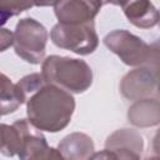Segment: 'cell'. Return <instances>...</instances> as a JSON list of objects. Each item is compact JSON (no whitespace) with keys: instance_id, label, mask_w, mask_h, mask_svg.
Wrapping results in <instances>:
<instances>
[{"instance_id":"obj_1","label":"cell","mask_w":160,"mask_h":160,"mask_svg":"<svg viewBox=\"0 0 160 160\" xmlns=\"http://www.w3.org/2000/svg\"><path fill=\"white\" fill-rule=\"evenodd\" d=\"M75 99L65 89L45 82L26 100L28 119L41 131L59 132L71 121Z\"/></svg>"},{"instance_id":"obj_2","label":"cell","mask_w":160,"mask_h":160,"mask_svg":"<svg viewBox=\"0 0 160 160\" xmlns=\"http://www.w3.org/2000/svg\"><path fill=\"white\" fill-rule=\"evenodd\" d=\"M46 82L58 85L72 94L85 92L92 84V70L81 59L50 55L41 65Z\"/></svg>"},{"instance_id":"obj_3","label":"cell","mask_w":160,"mask_h":160,"mask_svg":"<svg viewBox=\"0 0 160 160\" xmlns=\"http://www.w3.org/2000/svg\"><path fill=\"white\" fill-rule=\"evenodd\" d=\"M48 42V30L32 18L20 19L14 31V49L18 56L29 64L44 61Z\"/></svg>"},{"instance_id":"obj_4","label":"cell","mask_w":160,"mask_h":160,"mask_svg":"<svg viewBox=\"0 0 160 160\" xmlns=\"http://www.w3.org/2000/svg\"><path fill=\"white\" fill-rule=\"evenodd\" d=\"M54 45L60 49L72 51L78 55L92 54L99 45V36L94 21L84 24H62L54 25L50 32Z\"/></svg>"},{"instance_id":"obj_5","label":"cell","mask_w":160,"mask_h":160,"mask_svg":"<svg viewBox=\"0 0 160 160\" xmlns=\"http://www.w3.org/2000/svg\"><path fill=\"white\" fill-rule=\"evenodd\" d=\"M104 44L111 52L118 55L125 65L129 66L144 65L150 52V45L124 29H116L109 32L104 38Z\"/></svg>"},{"instance_id":"obj_6","label":"cell","mask_w":160,"mask_h":160,"mask_svg":"<svg viewBox=\"0 0 160 160\" xmlns=\"http://www.w3.org/2000/svg\"><path fill=\"white\" fill-rule=\"evenodd\" d=\"M19 131V152L18 156L22 160L26 159H64L58 149L50 148L46 142V138L41 130L30 122L28 119H20L12 122Z\"/></svg>"},{"instance_id":"obj_7","label":"cell","mask_w":160,"mask_h":160,"mask_svg":"<svg viewBox=\"0 0 160 160\" xmlns=\"http://www.w3.org/2000/svg\"><path fill=\"white\" fill-rule=\"evenodd\" d=\"M120 92L128 100H139L156 94V79L146 65L129 71L120 81Z\"/></svg>"},{"instance_id":"obj_8","label":"cell","mask_w":160,"mask_h":160,"mask_svg":"<svg viewBox=\"0 0 160 160\" xmlns=\"http://www.w3.org/2000/svg\"><path fill=\"white\" fill-rule=\"evenodd\" d=\"M105 150L114 159H140L144 150V139L134 129H119L108 136Z\"/></svg>"},{"instance_id":"obj_9","label":"cell","mask_w":160,"mask_h":160,"mask_svg":"<svg viewBox=\"0 0 160 160\" xmlns=\"http://www.w3.org/2000/svg\"><path fill=\"white\" fill-rule=\"evenodd\" d=\"M101 6V0H60L54 11L59 22L84 24L94 21Z\"/></svg>"},{"instance_id":"obj_10","label":"cell","mask_w":160,"mask_h":160,"mask_svg":"<svg viewBox=\"0 0 160 160\" xmlns=\"http://www.w3.org/2000/svg\"><path fill=\"white\" fill-rule=\"evenodd\" d=\"M128 120L138 128H150L160 124V99L145 98L135 100L128 109Z\"/></svg>"},{"instance_id":"obj_11","label":"cell","mask_w":160,"mask_h":160,"mask_svg":"<svg viewBox=\"0 0 160 160\" xmlns=\"http://www.w3.org/2000/svg\"><path fill=\"white\" fill-rule=\"evenodd\" d=\"M126 19L136 28H154L160 19V12L150 0H128L121 6Z\"/></svg>"},{"instance_id":"obj_12","label":"cell","mask_w":160,"mask_h":160,"mask_svg":"<svg viewBox=\"0 0 160 160\" xmlns=\"http://www.w3.org/2000/svg\"><path fill=\"white\" fill-rule=\"evenodd\" d=\"M58 150L64 159L85 160L91 159L95 154L92 139L84 132H71L62 138L58 145Z\"/></svg>"},{"instance_id":"obj_13","label":"cell","mask_w":160,"mask_h":160,"mask_svg":"<svg viewBox=\"0 0 160 160\" xmlns=\"http://www.w3.org/2000/svg\"><path fill=\"white\" fill-rule=\"evenodd\" d=\"M26 100L28 95L21 86L18 82L12 84L5 74H1V115L14 112Z\"/></svg>"},{"instance_id":"obj_14","label":"cell","mask_w":160,"mask_h":160,"mask_svg":"<svg viewBox=\"0 0 160 160\" xmlns=\"http://www.w3.org/2000/svg\"><path fill=\"white\" fill-rule=\"evenodd\" d=\"M19 131L14 124L1 125V154L5 156H14L19 152Z\"/></svg>"},{"instance_id":"obj_15","label":"cell","mask_w":160,"mask_h":160,"mask_svg":"<svg viewBox=\"0 0 160 160\" xmlns=\"http://www.w3.org/2000/svg\"><path fill=\"white\" fill-rule=\"evenodd\" d=\"M34 5V0H0V14H1V24H5L8 19L21 14L25 10L31 9Z\"/></svg>"},{"instance_id":"obj_16","label":"cell","mask_w":160,"mask_h":160,"mask_svg":"<svg viewBox=\"0 0 160 160\" xmlns=\"http://www.w3.org/2000/svg\"><path fill=\"white\" fill-rule=\"evenodd\" d=\"M146 65L156 79V94L160 98V38L156 39L154 42L150 44V52L146 62Z\"/></svg>"},{"instance_id":"obj_17","label":"cell","mask_w":160,"mask_h":160,"mask_svg":"<svg viewBox=\"0 0 160 160\" xmlns=\"http://www.w3.org/2000/svg\"><path fill=\"white\" fill-rule=\"evenodd\" d=\"M11 45H14V32H10L8 29H2L1 30V51H5Z\"/></svg>"},{"instance_id":"obj_18","label":"cell","mask_w":160,"mask_h":160,"mask_svg":"<svg viewBox=\"0 0 160 160\" xmlns=\"http://www.w3.org/2000/svg\"><path fill=\"white\" fill-rule=\"evenodd\" d=\"M152 151H154V156L160 158V128L156 130L152 138Z\"/></svg>"},{"instance_id":"obj_19","label":"cell","mask_w":160,"mask_h":160,"mask_svg":"<svg viewBox=\"0 0 160 160\" xmlns=\"http://www.w3.org/2000/svg\"><path fill=\"white\" fill-rule=\"evenodd\" d=\"M60 0H34L35 6H55Z\"/></svg>"},{"instance_id":"obj_20","label":"cell","mask_w":160,"mask_h":160,"mask_svg":"<svg viewBox=\"0 0 160 160\" xmlns=\"http://www.w3.org/2000/svg\"><path fill=\"white\" fill-rule=\"evenodd\" d=\"M128 0H101L102 5H106V4H112V5H119V6H122Z\"/></svg>"},{"instance_id":"obj_21","label":"cell","mask_w":160,"mask_h":160,"mask_svg":"<svg viewBox=\"0 0 160 160\" xmlns=\"http://www.w3.org/2000/svg\"><path fill=\"white\" fill-rule=\"evenodd\" d=\"M159 22H160V19H159Z\"/></svg>"}]
</instances>
